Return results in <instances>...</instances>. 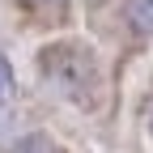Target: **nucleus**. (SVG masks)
Listing matches in <instances>:
<instances>
[{
  "label": "nucleus",
  "mask_w": 153,
  "mask_h": 153,
  "mask_svg": "<svg viewBox=\"0 0 153 153\" xmlns=\"http://www.w3.org/2000/svg\"><path fill=\"white\" fill-rule=\"evenodd\" d=\"M38 68L43 76L72 102H94V85H98V60L85 43H51L38 51Z\"/></svg>",
  "instance_id": "f257e3e1"
},
{
  "label": "nucleus",
  "mask_w": 153,
  "mask_h": 153,
  "mask_svg": "<svg viewBox=\"0 0 153 153\" xmlns=\"http://www.w3.org/2000/svg\"><path fill=\"white\" fill-rule=\"evenodd\" d=\"M0 89H9V64L0 60Z\"/></svg>",
  "instance_id": "39448f33"
},
{
  "label": "nucleus",
  "mask_w": 153,
  "mask_h": 153,
  "mask_svg": "<svg viewBox=\"0 0 153 153\" xmlns=\"http://www.w3.org/2000/svg\"><path fill=\"white\" fill-rule=\"evenodd\" d=\"M123 17H128V26L136 34H153V0H128Z\"/></svg>",
  "instance_id": "f03ea898"
},
{
  "label": "nucleus",
  "mask_w": 153,
  "mask_h": 153,
  "mask_svg": "<svg viewBox=\"0 0 153 153\" xmlns=\"http://www.w3.org/2000/svg\"><path fill=\"white\" fill-rule=\"evenodd\" d=\"M17 153H55L47 136H26L22 145H17Z\"/></svg>",
  "instance_id": "7ed1b4c3"
},
{
  "label": "nucleus",
  "mask_w": 153,
  "mask_h": 153,
  "mask_svg": "<svg viewBox=\"0 0 153 153\" xmlns=\"http://www.w3.org/2000/svg\"><path fill=\"white\" fill-rule=\"evenodd\" d=\"M30 4H43V9H60V4H68V0H30Z\"/></svg>",
  "instance_id": "20e7f679"
}]
</instances>
